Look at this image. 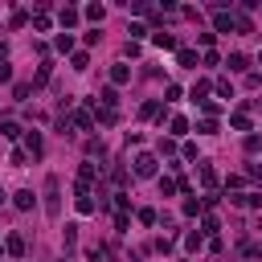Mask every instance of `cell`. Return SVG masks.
I'll return each mask as SVG.
<instances>
[{"instance_id":"ffe728a7","label":"cell","mask_w":262,"mask_h":262,"mask_svg":"<svg viewBox=\"0 0 262 262\" xmlns=\"http://www.w3.org/2000/svg\"><path fill=\"white\" fill-rule=\"evenodd\" d=\"M53 45H57L61 53H70V49H74V37H70V33H57V41H53Z\"/></svg>"},{"instance_id":"4fadbf2b","label":"cell","mask_w":262,"mask_h":262,"mask_svg":"<svg viewBox=\"0 0 262 262\" xmlns=\"http://www.w3.org/2000/svg\"><path fill=\"white\" fill-rule=\"evenodd\" d=\"M184 246H188V250L196 254V250H201V246H205V234H201V229H192V234L184 238Z\"/></svg>"},{"instance_id":"484cf974","label":"cell","mask_w":262,"mask_h":262,"mask_svg":"<svg viewBox=\"0 0 262 262\" xmlns=\"http://www.w3.org/2000/svg\"><path fill=\"white\" fill-rule=\"evenodd\" d=\"M217 94H221V98H234V86H229V78H217Z\"/></svg>"},{"instance_id":"277c9868","label":"cell","mask_w":262,"mask_h":262,"mask_svg":"<svg viewBox=\"0 0 262 262\" xmlns=\"http://www.w3.org/2000/svg\"><path fill=\"white\" fill-rule=\"evenodd\" d=\"M234 205H246V209H262V192H238V196H229Z\"/></svg>"},{"instance_id":"e575fe53","label":"cell","mask_w":262,"mask_h":262,"mask_svg":"<svg viewBox=\"0 0 262 262\" xmlns=\"http://www.w3.org/2000/svg\"><path fill=\"white\" fill-rule=\"evenodd\" d=\"M5 57H9V45H5V41H0V66H5Z\"/></svg>"},{"instance_id":"f546056e","label":"cell","mask_w":262,"mask_h":262,"mask_svg":"<svg viewBox=\"0 0 262 262\" xmlns=\"http://www.w3.org/2000/svg\"><path fill=\"white\" fill-rule=\"evenodd\" d=\"M201 107H205V115H209V119H213V115L221 111V103H217V98H205V103H201Z\"/></svg>"},{"instance_id":"4dcf8cb0","label":"cell","mask_w":262,"mask_h":262,"mask_svg":"<svg viewBox=\"0 0 262 262\" xmlns=\"http://www.w3.org/2000/svg\"><path fill=\"white\" fill-rule=\"evenodd\" d=\"M13 94H17V98H29V94H33V82H17V90H13Z\"/></svg>"},{"instance_id":"5bb4252c","label":"cell","mask_w":262,"mask_h":262,"mask_svg":"<svg viewBox=\"0 0 262 262\" xmlns=\"http://www.w3.org/2000/svg\"><path fill=\"white\" fill-rule=\"evenodd\" d=\"M168 127H172V136H184V131H188V119H184V115H172Z\"/></svg>"},{"instance_id":"d590c367","label":"cell","mask_w":262,"mask_h":262,"mask_svg":"<svg viewBox=\"0 0 262 262\" xmlns=\"http://www.w3.org/2000/svg\"><path fill=\"white\" fill-rule=\"evenodd\" d=\"M0 205H5V188H0Z\"/></svg>"},{"instance_id":"ac0fdd59","label":"cell","mask_w":262,"mask_h":262,"mask_svg":"<svg viewBox=\"0 0 262 262\" xmlns=\"http://www.w3.org/2000/svg\"><path fill=\"white\" fill-rule=\"evenodd\" d=\"M217 229H221V221H217V217H205V221H201V234L217 238Z\"/></svg>"},{"instance_id":"603a6c76","label":"cell","mask_w":262,"mask_h":262,"mask_svg":"<svg viewBox=\"0 0 262 262\" xmlns=\"http://www.w3.org/2000/svg\"><path fill=\"white\" fill-rule=\"evenodd\" d=\"M176 188H180V184H176V180H172V176H160V192H164V196H172V192H176Z\"/></svg>"},{"instance_id":"836d02e7","label":"cell","mask_w":262,"mask_h":262,"mask_svg":"<svg viewBox=\"0 0 262 262\" xmlns=\"http://www.w3.org/2000/svg\"><path fill=\"white\" fill-rule=\"evenodd\" d=\"M0 82H13V66H9V61L0 66Z\"/></svg>"},{"instance_id":"4316f807","label":"cell","mask_w":262,"mask_h":262,"mask_svg":"<svg viewBox=\"0 0 262 262\" xmlns=\"http://www.w3.org/2000/svg\"><path fill=\"white\" fill-rule=\"evenodd\" d=\"M0 131H5V140H21V127H17V123H5Z\"/></svg>"},{"instance_id":"d4e9b609","label":"cell","mask_w":262,"mask_h":262,"mask_svg":"<svg viewBox=\"0 0 262 262\" xmlns=\"http://www.w3.org/2000/svg\"><path fill=\"white\" fill-rule=\"evenodd\" d=\"M196 131H201V136H217V119H201V127H196Z\"/></svg>"},{"instance_id":"52a82bcc","label":"cell","mask_w":262,"mask_h":262,"mask_svg":"<svg viewBox=\"0 0 262 262\" xmlns=\"http://www.w3.org/2000/svg\"><path fill=\"white\" fill-rule=\"evenodd\" d=\"M13 205H17V209H25V213H29V209H33V205H37V196H33V188H21V192H17V196H13Z\"/></svg>"},{"instance_id":"e0dca14e","label":"cell","mask_w":262,"mask_h":262,"mask_svg":"<svg viewBox=\"0 0 262 262\" xmlns=\"http://www.w3.org/2000/svg\"><path fill=\"white\" fill-rule=\"evenodd\" d=\"M201 209H205V201H196V196H188V201H184V217H196Z\"/></svg>"},{"instance_id":"7c38bea8","label":"cell","mask_w":262,"mask_h":262,"mask_svg":"<svg viewBox=\"0 0 262 262\" xmlns=\"http://www.w3.org/2000/svg\"><path fill=\"white\" fill-rule=\"evenodd\" d=\"M152 45H160V49H172V45H176V37H172V33H164V29H160V33H152Z\"/></svg>"},{"instance_id":"7a4b0ae2","label":"cell","mask_w":262,"mask_h":262,"mask_svg":"<svg viewBox=\"0 0 262 262\" xmlns=\"http://www.w3.org/2000/svg\"><path fill=\"white\" fill-rule=\"evenodd\" d=\"M156 172H160V160H156L152 152H140V156H136V176L148 180V176H156Z\"/></svg>"},{"instance_id":"44dd1931","label":"cell","mask_w":262,"mask_h":262,"mask_svg":"<svg viewBox=\"0 0 262 262\" xmlns=\"http://www.w3.org/2000/svg\"><path fill=\"white\" fill-rule=\"evenodd\" d=\"M246 66H250L246 53H229V70H246Z\"/></svg>"},{"instance_id":"f1b7e54d","label":"cell","mask_w":262,"mask_h":262,"mask_svg":"<svg viewBox=\"0 0 262 262\" xmlns=\"http://www.w3.org/2000/svg\"><path fill=\"white\" fill-rule=\"evenodd\" d=\"M33 29L45 33V29H49V17H45V13H37V17H33Z\"/></svg>"},{"instance_id":"8992f818","label":"cell","mask_w":262,"mask_h":262,"mask_svg":"<svg viewBox=\"0 0 262 262\" xmlns=\"http://www.w3.org/2000/svg\"><path fill=\"white\" fill-rule=\"evenodd\" d=\"M25 152H33V156H41V152H45V140H41V131H29V136H25Z\"/></svg>"},{"instance_id":"30bf717a","label":"cell","mask_w":262,"mask_h":262,"mask_svg":"<svg viewBox=\"0 0 262 262\" xmlns=\"http://www.w3.org/2000/svg\"><path fill=\"white\" fill-rule=\"evenodd\" d=\"M98 103H103L107 111H115V107H119V90H115V86H107L103 94H98Z\"/></svg>"},{"instance_id":"8d00e7d4","label":"cell","mask_w":262,"mask_h":262,"mask_svg":"<svg viewBox=\"0 0 262 262\" xmlns=\"http://www.w3.org/2000/svg\"><path fill=\"white\" fill-rule=\"evenodd\" d=\"M0 254H5V242H0Z\"/></svg>"},{"instance_id":"6da1fadb","label":"cell","mask_w":262,"mask_h":262,"mask_svg":"<svg viewBox=\"0 0 262 262\" xmlns=\"http://www.w3.org/2000/svg\"><path fill=\"white\" fill-rule=\"evenodd\" d=\"M57 196H61V180L57 176H45V213L57 217Z\"/></svg>"},{"instance_id":"9c48e42d","label":"cell","mask_w":262,"mask_h":262,"mask_svg":"<svg viewBox=\"0 0 262 262\" xmlns=\"http://www.w3.org/2000/svg\"><path fill=\"white\" fill-rule=\"evenodd\" d=\"M5 250H9L13 258H21V254H25V238H21V234H9V242H5Z\"/></svg>"},{"instance_id":"83f0119b","label":"cell","mask_w":262,"mask_h":262,"mask_svg":"<svg viewBox=\"0 0 262 262\" xmlns=\"http://www.w3.org/2000/svg\"><path fill=\"white\" fill-rule=\"evenodd\" d=\"M86 17H90V21H103V17H107V9H103V5H90V9H86Z\"/></svg>"},{"instance_id":"cb8c5ba5","label":"cell","mask_w":262,"mask_h":262,"mask_svg":"<svg viewBox=\"0 0 262 262\" xmlns=\"http://www.w3.org/2000/svg\"><path fill=\"white\" fill-rule=\"evenodd\" d=\"M78 246V225H66V250Z\"/></svg>"},{"instance_id":"d6986e66","label":"cell","mask_w":262,"mask_h":262,"mask_svg":"<svg viewBox=\"0 0 262 262\" xmlns=\"http://www.w3.org/2000/svg\"><path fill=\"white\" fill-rule=\"evenodd\" d=\"M176 61L184 66V70H192V66H196V53H192V49H180V53H176Z\"/></svg>"},{"instance_id":"5b68a950","label":"cell","mask_w":262,"mask_h":262,"mask_svg":"<svg viewBox=\"0 0 262 262\" xmlns=\"http://www.w3.org/2000/svg\"><path fill=\"white\" fill-rule=\"evenodd\" d=\"M196 176H201V184H205V192H217V172L209 168V164H201V168H196Z\"/></svg>"},{"instance_id":"d6a6232c","label":"cell","mask_w":262,"mask_h":262,"mask_svg":"<svg viewBox=\"0 0 262 262\" xmlns=\"http://www.w3.org/2000/svg\"><path fill=\"white\" fill-rule=\"evenodd\" d=\"M140 221L144 225H156V209H140Z\"/></svg>"},{"instance_id":"7402d4cb","label":"cell","mask_w":262,"mask_h":262,"mask_svg":"<svg viewBox=\"0 0 262 262\" xmlns=\"http://www.w3.org/2000/svg\"><path fill=\"white\" fill-rule=\"evenodd\" d=\"M140 119H160V103H144L140 107Z\"/></svg>"},{"instance_id":"1f68e13d","label":"cell","mask_w":262,"mask_h":262,"mask_svg":"<svg viewBox=\"0 0 262 262\" xmlns=\"http://www.w3.org/2000/svg\"><path fill=\"white\" fill-rule=\"evenodd\" d=\"M196 41H201L205 49H213V41H217V33H196Z\"/></svg>"},{"instance_id":"3957f363","label":"cell","mask_w":262,"mask_h":262,"mask_svg":"<svg viewBox=\"0 0 262 262\" xmlns=\"http://www.w3.org/2000/svg\"><path fill=\"white\" fill-rule=\"evenodd\" d=\"M70 127H78V131H90V127H94V111H90V107H82V111H74V119H70Z\"/></svg>"},{"instance_id":"9a60e30c","label":"cell","mask_w":262,"mask_h":262,"mask_svg":"<svg viewBox=\"0 0 262 262\" xmlns=\"http://www.w3.org/2000/svg\"><path fill=\"white\" fill-rule=\"evenodd\" d=\"M229 123H234L238 131H250V115H246V111H234V115H229Z\"/></svg>"},{"instance_id":"2e32d148","label":"cell","mask_w":262,"mask_h":262,"mask_svg":"<svg viewBox=\"0 0 262 262\" xmlns=\"http://www.w3.org/2000/svg\"><path fill=\"white\" fill-rule=\"evenodd\" d=\"M57 21H61L66 29H74V25H78V9H61V17H57Z\"/></svg>"},{"instance_id":"74e56055","label":"cell","mask_w":262,"mask_h":262,"mask_svg":"<svg viewBox=\"0 0 262 262\" xmlns=\"http://www.w3.org/2000/svg\"><path fill=\"white\" fill-rule=\"evenodd\" d=\"M258 66H262V53H258Z\"/></svg>"},{"instance_id":"8fae6325","label":"cell","mask_w":262,"mask_h":262,"mask_svg":"<svg viewBox=\"0 0 262 262\" xmlns=\"http://www.w3.org/2000/svg\"><path fill=\"white\" fill-rule=\"evenodd\" d=\"M127 78H131V66H123V61H119V66H111V82H115V86H123Z\"/></svg>"},{"instance_id":"ba28073f","label":"cell","mask_w":262,"mask_h":262,"mask_svg":"<svg viewBox=\"0 0 262 262\" xmlns=\"http://www.w3.org/2000/svg\"><path fill=\"white\" fill-rule=\"evenodd\" d=\"M213 33H234V13H217L213 17Z\"/></svg>"}]
</instances>
